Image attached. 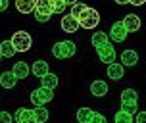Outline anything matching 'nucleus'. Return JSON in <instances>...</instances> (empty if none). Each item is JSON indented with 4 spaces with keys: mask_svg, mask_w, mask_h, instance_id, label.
<instances>
[{
    "mask_svg": "<svg viewBox=\"0 0 146 123\" xmlns=\"http://www.w3.org/2000/svg\"><path fill=\"white\" fill-rule=\"evenodd\" d=\"M123 67L125 65L123 64H110L108 65V77L110 79H113V81H119L121 77H123Z\"/></svg>",
    "mask_w": 146,
    "mask_h": 123,
    "instance_id": "a211bd4d",
    "label": "nucleus"
},
{
    "mask_svg": "<svg viewBox=\"0 0 146 123\" xmlns=\"http://www.w3.org/2000/svg\"><path fill=\"white\" fill-rule=\"evenodd\" d=\"M15 121L17 123H36L35 112L31 108H19L15 112Z\"/></svg>",
    "mask_w": 146,
    "mask_h": 123,
    "instance_id": "6e6552de",
    "label": "nucleus"
},
{
    "mask_svg": "<svg viewBox=\"0 0 146 123\" xmlns=\"http://www.w3.org/2000/svg\"><path fill=\"white\" fill-rule=\"evenodd\" d=\"M90 123H108V121H106V117L102 114H94V117L90 119Z\"/></svg>",
    "mask_w": 146,
    "mask_h": 123,
    "instance_id": "c85d7f7f",
    "label": "nucleus"
},
{
    "mask_svg": "<svg viewBox=\"0 0 146 123\" xmlns=\"http://www.w3.org/2000/svg\"><path fill=\"white\" fill-rule=\"evenodd\" d=\"M77 123H79V121H77Z\"/></svg>",
    "mask_w": 146,
    "mask_h": 123,
    "instance_id": "e433bc0d",
    "label": "nucleus"
},
{
    "mask_svg": "<svg viewBox=\"0 0 146 123\" xmlns=\"http://www.w3.org/2000/svg\"><path fill=\"white\" fill-rule=\"evenodd\" d=\"M146 0H129V4H133V6H142Z\"/></svg>",
    "mask_w": 146,
    "mask_h": 123,
    "instance_id": "2f4dec72",
    "label": "nucleus"
},
{
    "mask_svg": "<svg viewBox=\"0 0 146 123\" xmlns=\"http://www.w3.org/2000/svg\"><path fill=\"white\" fill-rule=\"evenodd\" d=\"M8 8V0H0V12H4Z\"/></svg>",
    "mask_w": 146,
    "mask_h": 123,
    "instance_id": "473e14b6",
    "label": "nucleus"
},
{
    "mask_svg": "<svg viewBox=\"0 0 146 123\" xmlns=\"http://www.w3.org/2000/svg\"><path fill=\"white\" fill-rule=\"evenodd\" d=\"M121 110L127 112V114H131V116L139 114V110H137V102H121Z\"/></svg>",
    "mask_w": 146,
    "mask_h": 123,
    "instance_id": "a878e982",
    "label": "nucleus"
},
{
    "mask_svg": "<svg viewBox=\"0 0 146 123\" xmlns=\"http://www.w3.org/2000/svg\"><path fill=\"white\" fill-rule=\"evenodd\" d=\"M79 23L83 29H96V25L100 23V14L94 8H87L79 17Z\"/></svg>",
    "mask_w": 146,
    "mask_h": 123,
    "instance_id": "7ed1b4c3",
    "label": "nucleus"
},
{
    "mask_svg": "<svg viewBox=\"0 0 146 123\" xmlns=\"http://www.w3.org/2000/svg\"><path fill=\"white\" fill-rule=\"evenodd\" d=\"M0 60H2V52H0Z\"/></svg>",
    "mask_w": 146,
    "mask_h": 123,
    "instance_id": "c9c22d12",
    "label": "nucleus"
},
{
    "mask_svg": "<svg viewBox=\"0 0 146 123\" xmlns=\"http://www.w3.org/2000/svg\"><path fill=\"white\" fill-rule=\"evenodd\" d=\"M10 41H12V44L15 46L17 52H27L31 48V44H33V39H31V35L27 31H15Z\"/></svg>",
    "mask_w": 146,
    "mask_h": 123,
    "instance_id": "f03ea898",
    "label": "nucleus"
},
{
    "mask_svg": "<svg viewBox=\"0 0 146 123\" xmlns=\"http://www.w3.org/2000/svg\"><path fill=\"white\" fill-rule=\"evenodd\" d=\"M87 8H88L87 4H83V2H77V4H73V6H71V15L79 19V17H81V14H83V12H85Z\"/></svg>",
    "mask_w": 146,
    "mask_h": 123,
    "instance_id": "393cba45",
    "label": "nucleus"
},
{
    "mask_svg": "<svg viewBox=\"0 0 146 123\" xmlns=\"http://www.w3.org/2000/svg\"><path fill=\"white\" fill-rule=\"evenodd\" d=\"M58 83H60V79H58V75H54V73H46L44 77H40V87L50 88V90H54L58 87Z\"/></svg>",
    "mask_w": 146,
    "mask_h": 123,
    "instance_id": "f3484780",
    "label": "nucleus"
},
{
    "mask_svg": "<svg viewBox=\"0 0 146 123\" xmlns=\"http://www.w3.org/2000/svg\"><path fill=\"white\" fill-rule=\"evenodd\" d=\"M17 83V77L14 75V71H4L0 73V85L4 88H14Z\"/></svg>",
    "mask_w": 146,
    "mask_h": 123,
    "instance_id": "2eb2a0df",
    "label": "nucleus"
},
{
    "mask_svg": "<svg viewBox=\"0 0 146 123\" xmlns=\"http://www.w3.org/2000/svg\"><path fill=\"white\" fill-rule=\"evenodd\" d=\"M35 19H36V21H40V23H46V21H50V15H44V14H35Z\"/></svg>",
    "mask_w": 146,
    "mask_h": 123,
    "instance_id": "c756f323",
    "label": "nucleus"
},
{
    "mask_svg": "<svg viewBox=\"0 0 146 123\" xmlns=\"http://www.w3.org/2000/svg\"><path fill=\"white\" fill-rule=\"evenodd\" d=\"M123 25H125V29H127V33H135V31L140 29L142 21H140V17L137 14H127L123 17Z\"/></svg>",
    "mask_w": 146,
    "mask_h": 123,
    "instance_id": "0eeeda50",
    "label": "nucleus"
},
{
    "mask_svg": "<svg viewBox=\"0 0 146 123\" xmlns=\"http://www.w3.org/2000/svg\"><path fill=\"white\" fill-rule=\"evenodd\" d=\"M137 123H146V112H139L137 114Z\"/></svg>",
    "mask_w": 146,
    "mask_h": 123,
    "instance_id": "7c9ffc66",
    "label": "nucleus"
},
{
    "mask_svg": "<svg viewBox=\"0 0 146 123\" xmlns=\"http://www.w3.org/2000/svg\"><path fill=\"white\" fill-rule=\"evenodd\" d=\"M52 98H54V92H52L50 88H44V87H38L31 92V102H33L35 106H44V104H48Z\"/></svg>",
    "mask_w": 146,
    "mask_h": 123,
    "instance_id": "20e7f679",
    "label": "nucleus"
},
{
    "mask_svg": "<svg viewBox=\"0 0 146 123\" xmlns=\"http://www.w3.org/2000/svg\"><path fill=\"white\" fill-rule=\"evenodd\" d=\"M52 4H54V12H56V14H62L67 6L66 0H52Z\"/></svg>",
    "mask_w": 146,
    "mask_h": 123,
    "instance_id": "bb28decb",
    "label": "nucleus"
},
{
    "mask_svg": "<svg viewBox=\"0 0 146 123\" xmlns=\"http://www.w3.org/2000/svg\"><path fill=\"white\" fill-rule=\"evenodd\" d=\"M117 4H127V2H129V0H115Z\"/></svg>",
    "mask_w": 146,
    "mask_h": 123,
    "instance_id": "f704fd0d",
    "label": "nucleus"
},
{
    "mask_svg": "<svg viewBox=\"0 0 146 123\" xmlns=\"http://www.w3.org/2000/svg\"><path fill=\"white\" fill-rule=\"evenodd\" d=\"M79 27H81L79 19H77V17H73L71 14L62 17V29L66 31V33H75V31H79Z\"/></svg>",
    "mask_w": 146,
    "mask_h": 123,
    "instance_id": "1a4fd4ad",
    "label": "nucleus"
},
{
    "mask_svg": "<svg viewBox=\"0 0 146 123\" xmlns=\"http://www.w3.org/2000/svg\"><path fill=\"white\" fill-rule=\"evenodd\" d=\"M113 121L115 123H133V116L127 114V112H123V110H119V112H115V116H113Z\"/></svg>",
    "mask_w": 146,
    "mask_h": 123,
    "instance_id": "b1692460",
    "label": "nucleus"
},
{
    "mask_svg": "<svg viewBox=\"0 0 146 123\" xmlns=\"http://www.w3.org/2000/svg\"><path fill=\"white\" fill-rule=\"evenodd\" d=\"M90 43H92L94 48H100V46H104V44L110 43V35L104 33V31H96L94 35H92V39H90Z\"/></svg>",
    "mask_w": 146,
    "mask_h": 123,
    "instance_id": "6ab92c4d",
    "label": "nucleus"
},
{
    "mask_svg": "<svg viewBox=\"0 0 146 123\" xmlns=\"http://www.w3.org/2000/svg\"><path fill=\"white\" fill-rule=\"evenodd\" d=\"M0 52H2L4 58H12L17 50H15L14 44H12V41H2V44H0Z\"/></svg>",
    "mask_w": 146,
    "mask_h": 123,
    "instance_id": "412c9836",
    "label": "nucleus"
},
{
    "mask_svg": "<svg viewBox=\"0 0 146 123\" xmlns=\"http://www.w3.org/2000/svg\"><path fill=\"white\" fill-rule=\"evenodd\" d=\"M121 64L125 65V67H133V65L139 64V54L135 50H125L123 54H121Z\"/></svg>",
    "mask_w": 146,
    "mask_h": 123,
    "instance_id": "ddd939ff",
    "label": "nucleus"
},
{
    "mask_svg": "<svg viewBox=\"0 0 146 123\" xmlns=\"http://www.w3.org/2000/svg\"><path fill=\"white\" fill-rule=\"evenodd\" d=\"M15 8L21 14H33L36 10V0H15Z\"/></svg>",
    "mask_w": 146,
    "mask_h": 123,
    "instance_id": "9d476101",
    "label": "nucleus"
},
{
    "mask_svg": "<svg viewBox=\"0 0 146 123\" xmlns=\"http://www.w3.org/2000/svg\"><path fill=\"white\" fill-rule=\"evenodd\" d=\"M90 94L96 96V98H102L108 94V83L106 81H94L92 85H90Z\"/></svg>",
    "mask_w": 146,
    "mask_h": 123,
    "instance_id": "f8f14e48",
    "label": "nucleus"
},
{
    "mask_svg": "<svg viewBox=\"0 0 146 123\" xmlns=\"http://www.w3.org/2000/svg\"><path fill=\"white\" fill-rule=\"evenodd\" d=\"M12 114H8V112H0V123H12Z\"/></svg>",
    "mask_w": 146,
    "mask_h": 123,
    "instance_id": "cd10ccee",
    "label": "nucleus"
},
{
    "mask_svg": "<svg viewBox=\"0 0 146 123\" xmlns=\"http://www.w3.org/2000/svg\"><path fill=\"white\" fill-rule=\"evenodd\" d=\"M139 100V94L135 88H125L121 92V102H137Z\"/></svg>",
    "mask_w": 146,
    "mask_h": 123,
    "instance_id": "4be33fe9",
    "label": "nucleus"
},
{
    "mask_svg": "<svg viewBox=\"0 0 146 123\" xmlns=\"http://www.w3.org/2000/svg\"><path fill=\"white\" fill-rule=\"evenodd\" d=\"M35 119H36V123H44L46 119H48V110L46 108H42V106H35Z\"/></svg>",
    "mask_w": 146,
    "mask_h": 123,
    "instance_id": "5701e85b",
    "label": "nucleus"
},
{
    "mask_svg": "<svg viewBox=\"0 0 146 123\" xmlns=\"http://www.w3.org/2000/svg\"><path fill=\"white\" fill-rule=\"evenodd\" d=\"M96 54H98V58H100V62H104V64H113V60H115V50H113V46L111 44H104V46H100V48H96Z\"/></svg>",
    "mask_w": 146,
    "mask_h": 123,
    "instance_id": "423d86ee",
    "label": "nucleus"
},
{
    "mask_svg": "<svg viewBox=\"0 0 146 123\" xmlns=\"http://www.w3.org/2000/svg\"><path fill=\"white\" fill-rule=\"evenodd\" d=\"M35 14H44V15H50L56 14L54 12V4H52V0H36V10Z\"/></svg>",
    "mask_w": 146,
    "mask_h": 123,
    "instance_id": "9b49d317",
    "label": "nucleus"
},
{
    "mask_svg": "<svg viewBox=\"0 0 146 123\" xmlns=\"http://www.w3.org/2000/svg\"><path fill=\"white\" fill-rule=\"evenodd\" d=\"M12 71H14V75L17 77V79H25L27 75H29V71H31V67L25 62H15L14 64V67H12Z\"/></svg>",
    "mask_w": 146,
    "mask_h": 123,
    "instance_id": "dca6fc26",
    "label": "nucleus"
},
{
    "mask_svg": "<svg viewBox=\"0 0 146 123\" xmlns=\"http://www.w3.org/2000/svg\"><path fill=\"white\" fill-rule=\"evenodd\" d=\"M31 71L35 73V77H44L46 73H50V69H48V64L44 60H36L31 65Z\"/></svg>",
    "mask_w": 146,
    "mask_h": 123,
    "instance_id": "4468645a",
    "label": "nucleus"
},
{
    "mask_svg": "<svg viewBox=\"0 0 146 123\" xmlns=\"http://www.w3.org/2000/svg\"><path fill=\"white\" fill-rule=\"evenodd\" d=\"M108 35H110V39H111L113 43H123L125 39H127V29H125L123 21H115L113 23Z\"/></svg>",
    "mask_w": 146,
    "mask_h": 123,
    "instance_id": "39448f33",
    "label": "nucleus"
},
{
    "mask_svg": "<svg viewBox=\"0 0 146 123\" xmlns=\"http://www.w3.org/2000/svg\"><path fill=\"white\" fill-rule=\"evenodd\" d=\"M96 112H92L90 108H81L79 112H77V121L79 123H90V119L94 117Z\"/></svg>",
    "mask_w": 146,
    "mask_h": 123,
    "instance_id": "aec40b11",
    "label": "nucleus"
},
{
    "mask_svg": "<svg viewBox=\"0 0 146 123\" xmlns=\"http://www.w3.org/2000/svg\"><path fill=\"white\" fill-rule=\"evenodd\" d=\"M79 0H66V4H69V6H73V4H77Z\"/></svg>",
    "mask_w": 146,
    "mask_h": 123,
    "instance_id": "72a5a7b5",
    "label": "nucleus"
},
{
    "mask_svg": "<svg viewBox=\"0 0 146 123\" xmlns=\"http://www.w3.org/2000/svg\"><path fill=\"white\" fill-rule=\"evenodd\" d=\"M77 52V46L73 41H60L52 46V56L58 60H66V58H73Z\"/></svg>",
    "mask_w": 146,
    "mask_h": 123,
    "instance_id": "f257e3e1",
    "label": "nucleus"
}]
</instances>
